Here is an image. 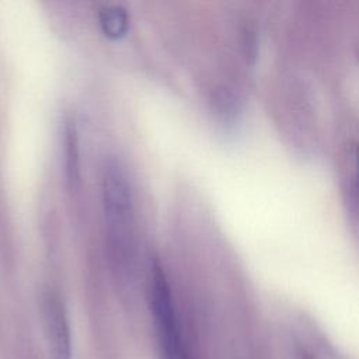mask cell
I'll return each mask as SVG.
<instances>
[{
	"label": "cell",
	"instance_id": "5",
	"mask_svg": "<svg viewBox=\"0 0 359 359\" xmlns=\"http://www.w3.org/2000/svg\"><path fill=\"white\" fill-rule=\"evenodd\" d=\"M98 20L102 32L111 39H121L128 34L129 15L122 6L112 4L101 7Z\"/></svg>",
	"mask_w": 359,
	"mask_h": 359
},
{
	"label": "cell",
	"instance_id": "6",
	"mask_svg": "<svg viewBox=\"0 0 359 359\" xmlns=\"http://www.w3.org/2000/svg\"><path fill=\"white\" fill-rule=\"evenodd\" d=\"M356 171H358V182H359V146L356 149Z\"/></svg>",
	"mask_w": 359,
	"mask_h": 359
},
{
	"label": "cell",
	"instance_id": "3",
	"mask_svg": "<svg viewBox=\"0 0 359 359\" xmlns=\"http://www.w3.org/2000/svg\"><path fill=\"white\" fill-rule=\"evenodd\" d=\"M45 337L52 359H72V334L66 307L56 292L48 290L41 303Z\"/></svg>",
	"mask_w": 359,
	"mask_h": 359
},
{
	"label": "cell",
	"instance_id": "2",
	"mask_svg": "<svg viewBox=\"0 0 359 359\" xmlns=\"http://www.w3.org/2000/svg\"><path fill=\"white\" fill-rule=\"evenodd\" d=\"M150 309L161 359H194L184 339L171 289L158 261H154L151 269Z\"/></svg>",
	"mask_w": 359,
	"mask_h": 359
},
{
	"label": "cell",
	"instance_id": "4",
	"mask_svg": "<svg viewBox=\"0 0 359 359\" xmlns=\"http://www.w3.org/2000/svg\"><path fill=\"white\" fill-rule=\"evenodd\" d=\"M63 154H65V177L67 187L76 191L80 185V149H79V132L74 118L69 116L65 121L63 128Z\"/></svg>",
	"mask_w": 359,
	"mask_h": 359
},
{
	"label": "cell",
	"instance_id": "7",
	"mask_svg": "<svg viewBox=\"0 0 359 359\" xmlns=\"http://www.w3.org/2000/svg\"><path fill=\"white\" fill-rule=\"evenodd\" d=\"M299 358H300V359H314L311 355H309V353H306V352H302V353L299 355Z\"/></svg>",
	"mask_w": 359,
	"mask_h": 359
},
{
	"label": "cell",
	"instance_id": "1",
	"mask_svg": "<svg viewBox=\"0 0 359 359\" xmlns=\"http://www.w3.org/2000/svg\"><path fill=\"white\" fill-rule=\"evenodd\" d=\"M102 209L111 258L119 265L133 258V196L130 181L119 161L109 158L102 175Z\"/></svg>",
	"mask_w": 359,
	"mask_h": 359
}]
</instances>
